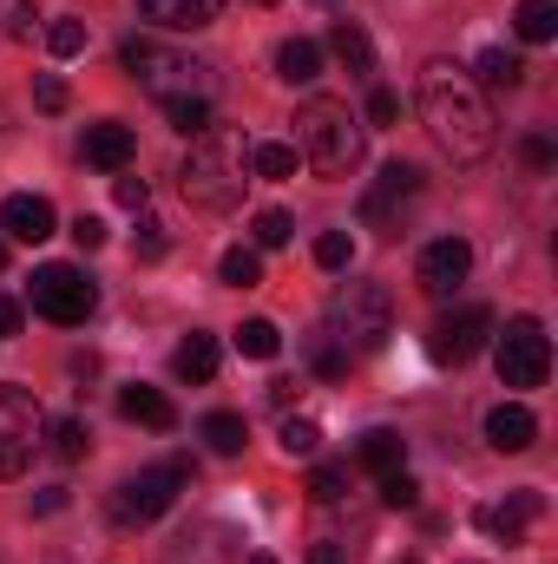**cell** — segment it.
<instances>
[{
    "mask_svg": "<svg viewBox=\"0 0 558 564\" xmlns=\"http://www.w3.org/2000/svg\"><path fill=\"white\" fill-rule=\"evenodd\" d=\"M415 99H420V119H427L433 144H440L453 164H480V158L500 144L493 99L480 93V79H473L466 66H453V59H427V66H420Z\"/></svg>",
    "mask_w": 558,
    "mask_h": 564,
    "instance_id": "obj_1",
    "label": "cell"
},
{
    "mask_svg": "<svg viewBox=\"0 0 558 564\" xmlns=\"http://www.w3.org/2000/svg\"><path fill=\"white\" fill-rule=\"evenodd\" d=\"M178 184L197 210H237L244 184H250V139L230 126H204L178 164Z\"/></svg>",
    "mask_w": 558,
    "mask_h": 564,
    "instance_id": "obj_2",
    "label": "cell"
},
{
    "mask_svg": "<svg viewBox=\"0 0 558 564\" xmlns=\"http://www.w3.org/2000/svg\"><path fill=\"white\" fill-rule=\"evenodd\" d=\"M296 151L315 177H348L362 164V119L342 99H309L296 112Z\"/></svg>",
    "mask_w": 558,
    "mask_h": 564,
    "instance_id": "obj_3",
    "label": "cell"
},
{
    "mask_svg": "<svg viewBox=\"0 0 558 564\" xmlns=\"http://www.w3.org/2000/svg\"><path fill=\"white\" fill-rule=\"evenodd\" d=\"M329 335H335V348L348 361L388 348V335H395V295H388V282H342L335 302H329Z\"/></svg>",
    "mask_w": 558,
    "mask_h": 564,
    "instance_id": "obj_4",
    "label": "cell"
},
{
    "mask_svg": "<svg viewBox=\"0 0 558 564\" xmlns=\"http://www.w3.org/2000/svg\"><path fill=\"white\" fill-rule=\"evenodd\" d=\"M119 66L151 86L158 99H211V59H191V53H171L158 40H126L119 46Z\"/></svg>",
    "mask_w": 558,
    "mask_h": 564,
    "instance_id": "obj_5",
    "label": "cell"
},
{
    "mask_svg": "<svg viewBox=\"0 0 558 564\" xmlns=\"http://www.w3.org/2000/svg\"><path fill=\"white\" fill-rule=\"evenodd\" d=\"M493 368H500L506 388H546V375H552L546 322H539V315H513V322L493 335Z\"/></svg>",
    "mask_w": 558,
    "mask_h": 564,
    "instance_id": "obj_6",
    "label": "cell"
},
{
    "mask_svg": "<svg viewBox=\"0 0 558 564\" xmlns=\"http://www.w3.org/2000/svg\"><path fill=\"white\" fill-rule=\"evenodd\" d=\"M184 479H191V459H164V466L132 473V479L112 492V519H119V525H151V519H164V512L178 506Z\"/></svg>",
    "mask_w": 558,
    "mask_h": 564,
    "instance_id": "obj_7",
    "label": "cell"
},
{
    "mask_svg": "<svg viewBox=\"0 0 558 564\" xmlns=\"http://www.w3.org/2000/svg\"><path fill=\"white\" fill-rule=\"evenodd\" d=\"M46 446V408L26 388H0V479H20Z\"/></svg>",
    "mask_w": 558,
    "mask_h": 564,
    "instance_id": "obj_8",
    "label": "cell"
},
{
    "mask_svg": "<svg viewBox=\"0 0 558 564\" xmlns=\"http://www.w3.org/2000/svg\"><path fill=\"white\" fill-rule=\"evenodd\" d=\"M33 308L60 328H79L99 308V282L86 270H73V263H46V270H33Z\"/></svg>",
    "mask_w": 558,
    "mask_h": 564,
    "instance_id": "obj_9",
    "label": "cell"
},
{
    "mask_svg": "<svg viewBox=\"0 0 558 564\" xmlns=\"http://www.w3.org/2000/svg\"><path fill=\"white\" fill-rule=\"evenodd\" d=\"M420 197V171L415 164H388L375 184H368V197H362V217L382 230V237H401V210Z\"/></svg>",
    "mask_w": 558,
    "mask_h": 564,
    "instance_id": "obj_10",
    "label": "cell"
},
{
    "mask_svg": "<svg viewBox=\"0 0 558 564\" xmlns=\"http://www.w3.org/2000/svg\"><path fill=\"white\" fill-rule=\"evenodd\" d=\"M486 335H493V315L473 302V308H460V315H447L433 335H427V355L440 361V368H460V361H473L480 348H486Z\"/></svg>",
    "mask_w": 558,
    "mask_h": 564,
    "instance_id": "obj_11",
    "label": "cell"
},
{
    "mask_svg": "<svg viewBox=\"0 0 558 564\" xmlns=\"http://www.w3.org/2000/svg\"><path fill=\"white\" fill-rule=\"evenodd\" d=\"M466 270H473V250H466V237H440V243H427L415 263V282L433 295V302H447L460 282H466Z\"/></svg>",
    "mask_w": 558,
    "mask_h": 564,
    "instance_id": "obj_12",
    "label": "cell"
},
{
    "mask_svg": "<svg viewBox=\"0 0 558 564\" xmlns=\"http://www.w3.org/2000/svg\"><path fill=\"white\" fill-rule=\"evenodd\" d=\"M539 512H546V492H533V486H526V492H513L506 506H480V512H473V525H480V532H493L500 545H519V539H526V525H533Z\"/></svg>",
    "mask_w": 558,
    "mask_h": 564,
    "instance_id": "obj_13",
    "label": "cell"
},
{
    "mask_svg": "<svg viewBox=\"0 0 558 564\" xmlns=\"http://www.w3.org/2000/svg\"><path fill=\"white\" fill-rule=\"evenodd\" d=\"M86 164L93 171H126L132 158H139V132L126 126V119H99V126H86Z\"/></svg>",
    "mask_w": 558,
    "mask_h": 564,
    "instance_id": "obj_14",
    "label": "cell"
},
{
    "mask_svg": "<svg viewBox=\"0 0 558 564\" xmlns=\"http://www.w3.org/2000/svg\"><path fill=\"white\" fill-rule=\"evenodd\" d=\"M53 224H60V217H53V204H46V197H33V191H13V197L0 204V230H7L13 243H46V237H53Z\"/></svg>",
    "mask_w": 558,
    "mask_h": 564,
    "instance_id": "obj_15",
    "label": "cell"
},
{
    "mask_svg": "<svg viewBox=\"0 0 558 564\" xmlns=\"http://www.w3.org/2000/svg\"><path fill=\"white\" fill-rule=\"evenodd\" d=\"M139 13L171 26V33H197V26H211L224 13V0H139Z\"/></svg>",
    "mask_w": 558,
    "mask_h": 564,
    "instance_id": "obj_16",
    "label": "cell"
},
{
    "mask_svg": "<svg viewBox=\"0 0 558 564\" xmlns=\"http://www.w3.org/2000/svg\"><path fill=\"white\" fill-rule=\"evenodd\" d=\"M486 440H493L500 453H526V446L539 440V421H533L519 401H500V408L486 414Z\"/></svg>",
    "mask_w": 558,
    "mask_h": 564,
    "instance_id": "obj_17",
    "label": "cell"
},
{
    "mask_svg": "<svg viewBox=\"0 0 558 564\" xmlns=\"http://www.w3.org/2000/svg\"><path fill=\"white\" fill-rule=\"evenodd\" d=\"M119 414L151 426V433H171V426H178V408H171L158 388H119Z\"/></svg>",
    "mask_w": 558,
    "mask_h": 564,
    "instance_id": "obj_18",
    "label": "cell"
},
{
    "mask_svg": "<svg viewBox=\"0 0 558 564\" xmlns=\"http://www.w3.org/2000/svg\"><path fill=\"white\" fill-rule=\"evenodd\" d=\"M171 375L191 381V388H204V381L217 375V335H184L178 355H171Z\"/></svg>",
    "mask_w": 558,
    "mask_h": 564,
    "instance_id": "obj_19",
    "label": "cell"
},
{
    "mask_svg": "<svg viewBox=\"0 0 558 564\" xmlns=\"http://www.w3.org/2000/svg\"><path fill=\"white\" fill-rule=\"evenodd\" d=\"M277 79L282 86H315V79H322V46H315V40H282L277 46Z\"/></svg>",
    "mask_w": 558,
    "mask_h": 564,
    "instance_id": "obj_20",
    "label": "cell"
},
{
    "mask_svg": "<svg viewBox=\"0 0 558 564\" xmlns=\"http://www.w3.org/2000/svg\"><path fill=\"white\" fill-rule=\"evenodd\" d=\"M329 53H335L355 79H368V73H375V46H368V33H362L355 20H335V26H329Z\"/></svg>",
    "mask_w": 558,
    "mask_h": 564,
    "instance_id": "obj_21",
    "label": "cell"
},
{
    "mask_svg": "<svg viewBox=\"0 0 558 564\" xmlns=\"http://www.w3.org/2000/svg\"><path fill=\"white\" fill-rule=\"evenodd\" d=\"M473 79H480V93H513V86L526 79V59L506 53V46H486V53L473 59Z\"/></svg>",
    "mask_w": 558,
    "mask_h": 564,
    "instance_id": "obj_22",
    "label": "cell"
},
{
    "mask_svg": "<svg viewBox=\"0 0 558 564\" xmlns=\"http://www.w3.org/2000/svg\"><path fill=\"white\" fill-rule=\"evenodd\" d=\"M355 459H362L368 473H401L408 446H401V433H395V426H368V433H362V446H355Z\"/></svg>",
    "mask_w": 558,
    "mask_h": 564,
    "instance_id": "obj_23",
    "label": "cell"
},
{
    "mask_svg": "<svg viewBox=\"0 0 558 564\" xmlns=\"http://www.w3.org/2000/svg\"><path fill=\"white\" fill-rule=\"evenodd\" d=\"M197 440H204L217 459H237L244 440H250V426H244V414H204V421H197Z\"/></svg>",
    "mask_w": 558,
    "mask_h": 564,
    "instance_id": "obj_24",
    "label": "cell"
},
{
    "mask_svg": "<svg viewBox=\"0 0 558 564\" xmlns=\"http://www.w3.org/2000/svg\"><path fill=\"white\" fill-rule=\"evenodd\" d=\"M513 33H519L526 46H546L558 33V0H519V7H513Z\"/></svg>",
    "mask_w": 558,
    "mask_h": 564,
    "instance_id": "obj_25",
    "label": "cell"
},
{
    "mask_svg": "<svg viewBox=\"0 0 558 564\" xmlns=\"http://www.w3.org/2000/svg\"><path fill=\"white\" fill-rule=\"evenodd\" d=\"M237 348H244L250 361H277L282 355V328L270 322V315H250V322L237 328Z\"/></svg>",
    "mask_w": 558,
    "mask_h": 564,
    "instance_id": "obj_26",
    "label": "cell"
},
{
    "mask_svg": "<svg viewBox=\"0 0 558 564\" xmlns=\"http://www.w3.org/2000/svg\"><path fill=\"white\" fill-rule=\"evenodd\" d=\"M296 164H302V151H296V144H250V177L282 184V177H296Z\"/></svg>",
    "mask_w": 558,
    "mask_h": 564,
    "instance_id": "obj_27",
    "label": "cell"
},
{
    "mask_svg": "<svg viewBox=\"0 0 558 564\" xmlns=\"http://www.w3.org/2000/svg\"><path fill=\"white\" fill-rule=\"evenodd\" d=\"M277 446L289 453V459H315V446H322V426L309 421V414H282Z\"/></svg>",
    "mask_w": 558,
    "mask_h": 564,
    "instance_id": "obj_28",
    "label": "cell"
},
{
    "mask_svg": "<svg viewBox=\"0 0 558 564\" xmlns=\"http://www.w3.org/2000/svg\"><path fill=\"white\" fill-rule=\"evenodd\" d=\"M46 53H53V59H79V53H86V20H79V13H60V20L46 26Z\"/></svg>",
    "mask_w": 558,
    "mask_h": 564,
    "instance_id": "obj_29",
    "label": "cell"
},
{
    "mask_svg": "<svg viewBox=\"0 0 558 564\" xmlns=\"http://www.w3.org/2000/svg\"><path fill=\"white\" fill-rule=\"evenodd\" d=\"M217 276L230 282V289H257V282H264V257L237 243V250H224V263H217Z\"/></svg>",
    "mask_w": 558,
    "mask_h": 564,
    "instance_id": "obj_30",
    "label": "cell"
},
{
    "mask_svg": "<svg viewBox=\"0 0 558 564\" xmlns=\"http://www.w3.org/2000/svg\"><path fill=\"white\" fill-rule=\"evenodd\" d=\"M164 119H171V132L197 139V132L211 126V99H164Z\"/></svg>",
    "mask_w": 558,
    "mask_h": 564,
    "instance_id": "obj_31",
    "label": "cell"
},
{
    "mask_svg": "<svg viewBox=\"0 0 558 564\" xmlns=\"http://www.w3.org/2000/svg\"><path fill=\"white\" fill-rule=\"evenodd\" d=\"M309 368H315L322 381H342V375H348V355L335 348V335H329V328H322V335H309Z\"/></svg>",
    "mask_w": 558,
    "mask_h": 564,
    "instance_id": "obj_32",
    "label": "cell"
},
{
    "mask_svg": "<svg viewBox=\"0 0 558 564\" xmlns=\"http://www.w3.org/2000/svg\"><path fill=\"white\" fill-rule=\"evenodd\" d=\"M46 440H53V453H60V459H86L93 426H86V421H60V426H46Z\"/></svg>",
    "mask_w": 558,
    "mask_h": 564,
    "instance_id": "obj_33",
    "label": "cell"
},
{
    "mask_svg": "<svg viewBox=\"0 0 558 564\" xmlns=\"http://www.w3.org/2000/svg\"><path fill=\"white\" fill-rule=\"evenodd\" d=\"M315 263H322V270H348V263H355L348 230H322V237H315Z\"/></svg>",
    "mask_w": 558,
    "mask_h": 564,
    "instance_id": "obj_34",
    "label": "cell"
},
{
    "mask_svg": "<svg viewBox=\"0 0 558 564\" xmlns=\"http://www.w3.org/2000/svg\"><path fill=\"white\" fill-rule=\"evenodd\" d=\"M342 492H348V466H315V473H309V499H315V506H335Z\"/></svg>",
    "mask_w": 558,
    "mask_h": 564,
    "instance_id": "obj_35",
    "label": "cell"
},
{
    "mask_svg": "<svg viewBox=\"0 0 558 564\" xmlns=\"http://www.w3.org/2000/svg\"><path fill=\"white\" fill-rule=\"evenodd\" d=\"M250 230H257V250H282V243H289V230H296V224H289V217H282V210H257V224H250Z\"/></svg>",
    "mask_w": 558,
    "mask_h": 564,
    "instance_id": "obj_36",
    "label": "cell"
},
{
    "mask_svg": "<svg viewBox=\"0 0 558 564\" xmlns=\"http://www.w3.org/2000/svg\"><path fill=\"white\" fill-rule=\"evenodd\" d=\"M0 33L7 40H33V0H0Z\"/></svg>",
    "mask_w": 558,
    "mask_h": 564,
    "instance_id": "obj_37",
    "label": "cell"
},
{
    "mask_svg": "<svg viewBox=\"0 0 558 564\" xmlns=\"http://www.w3.org/2000/svg\"><path fill=\"white\" fill-rule=\"evenodd\" d=\"M164 250H171V237H164V224H158V217H144V210H139V257H144V263H158Z\"/></svg>",
    "mask_w": 558,
    "mask_h": 564,
    "instance_id": "obj_38",
    "label": "cell"
},
{
    "mask_svg": "<svg viewBox=\"0 0 558 564\" xmlns=\"http://www.w3.org/2000/svg\"><path fill=\"white\" fill-rule=\"evenodd\" d=\"M382 499L401 512V506H415V499H420V486L408 479V473H382Z\"/></svg>",
    "mask_w": 558,
    "mask_h": 564,
    "instance_id": "obj_39",
    "label": "cell"
},
{
    "mask_svg": "<svg viewBox=\"0 0 558 564\" xmlns=\"http://www.w3.org/2000/svg\"><path fill=\"white\" fill-rule=\"evenodd\" d=\"M33 99H40V112H66V79H60V73H40Z\"/></svg>",
    "mask_w": 558,
    "mask_h": 564,
    "instance_id": "obj_40",
    "label": "cell"
},
{
    "mask_svg": "<svg viewBox=\"0 0 558 564\" xmlns=\"http://www.w3.org/2000/svg\"><path fill=\"white\" fill-rule=\"evenodd\" d=\"M144 197H151L144 177H112V204H119V210H144Z\"/></svg>",
    "mask_w": 558,
    "mask_h": 564,
    "instance_id": "obj_41",
    "label": "cell"
},
{
    "mask_svg": "<svg viewBox=\"0 0 558 564\" xmlns=\"http://www.w3.org/2000/svg\"><path fill=\"white\" fill-rule=\"evenodd\" d=\"M519 158H526V171H552V139H546V132H533V139L519 144Z\"/></svg>",
    "mask_w": 558,
    "mask_h": 564,
    "instance_id": "obj_42",
    "label": "cell"
},
{
    "mask_svg": "<svg viewBox=\"0 0 558 564\" xmlns=\"http://www.w3.org/2000/svg\"><path fill=\"white\" fill-rule=\"evenodd\" d=\"M368 119H375V126H395V119H401V99H395L388 86H375V99H368Z\"/></svg>",
    "mask_w": 558,
    "mask_h": 564,
    "instance_id": "obj_43",
    "label": "cell"
},
{
    "mask_svg": "<svg viewBox=\"0 0 558 564\" xmlns=\"http://www.w3.org/2000/svg\"><path fill=\"white\" fill-rule=\"evenodd\" d=\"M73 243H79V250H99V243H106V224L79 210V217H73Z\"/></svg>",
    "mask_w": 558,
    "mask_h": 564,
    "instance_id": "obj_44",
    "label": "cell"
},
{
    "mask_svg": "<svg viewBox=\"0 0 558 564\" xmlns=\"http://www.w3.org/2000/svg\"><path fill=\"white\" fill-rule=\"evenodd\" d=\"M309 564H348V552H342L335 539H315V545H309Z\"/></svg>",
    "mask_w": 558,
    "mask_h": 564,
    "instance_id": "obj_45",
    "label": "cell"
},
{
    "mask_svg": "<svg viewBox=\"0 0 558 564\" xmlns=\"http://www.w3.org/2000/svg\"><path fill=\"white\" fill-rule=\"evenodd\" d=\"M33 512H66V486H46V492L33 499Z\"/></svg>",
    "mask_w": 558,
    "mask_h": 564,
    "instance_id": "obj_46",
    "label": "cell"
},
{
    "mask_svg": "<svg viewBox=\"0 0 558 564\" xmlns=\"http://www.w3.org/2000/svg\"><path fill=\"white\" fill-rule=\"evenodd\" d=\"M7 335H20V302L0 295V341H7Z\"/></svg>",
    "mask_w": 558,
    "mask_h": 564,
    "instance_id": "obj_47",
    "label": "cell"
},
{
    "mask_svg": "<svg viewBox=\"0 0 558 564\" xmlns=\"http://www.w3.org/2000/svg\"><path fill=\"white\" fill-rule=\"evenodd\" d=\"M244 564H277V558H270V552H250V558H244Z\"/></svg>",
    "mask_w": 558,
    "mask_h": 564,
    "instance_id": "obj_48",
    "label": "cell"
},
{
    "mask_svg": "<svg viewBox=\"0 0 558 564\" xmlns=\"http://www.w3.org/2000/svg\"><path fill=\"white\" fill-rule=\"evenodd\" d=\"M0 270H7V237H0Z\"/></svg>",
    "mask_w": 558,
    "mask_h": 564,
    "instance_id": "obj_49",
    "label": "cell"
},
{
    "mask_svg": "<svg viewBox=\"0 0 558 564\" xmlns=\"http://www.w3.org/2000/svg\"><path fill=\"white\" fill-rule=\"evenodd\" d=\"M0 139H7V106H0Z\"/></svg>",
    "mask_w": 558,
    "mask_h": 564,
    "instance_id": "obj_50",
    "label": "cell"
},
{
    "mask_svg": "<svg viewBox=\"0 0 558 564\" xmlns=\"http://www.w3.org/2000/svg\"><path fill=\"white\" fill-rule=\"evenodd\" d=\"M257 7H277V0H257Z\"/></svg>",
    "mask_w": 558,
    "mask_h": 564,
    "instance_id": "obj_51",
    "label": "cell"
}]
</instances>
